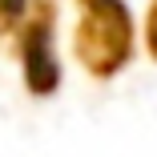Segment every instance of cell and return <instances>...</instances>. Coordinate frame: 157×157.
Masks as SVG:
<instances>
[{"mask_svg": "<svg viewBox=\"0 0 157 157\" xmlns=\"http://www.w3.org/2000/svg\"><path fill=\"white\" fill-rule=\"evenodd\" d=\"M81 4V33H77V52L81 60L97 73L109 77L129 60V8L121 0H77Z\"/></svg>", "mask_w": 157, "mask_h": 157, "instance_id": "cell-1", "label": "cell"}, {"mask_svg": "<svg viewBox=\"0 0 157 157\" xmlns=\"http://www.w3.org/2000/svg\"><path fill=\"white\" fill-rule=\"evenodd\" d=\"M48 16L52 8L40 4L36 20L24 28V40H20V56H24V77H28V89L44 97V93L56 89L60 81V69H56V56H52V28H48Z\"/></svg>", "mask_w": 157, "mask_h": 157, "instance_id": "cell-2", "label": "cell"}, {"mask_svg": "<svg viewBox=\"0 0 157 157\" xmlns=\"http://www.w3.org/2000/svg\"><path fill=\"white\" fill-rule=\"evenodd\" d=\"M24 4L28 0H0V20H20V12H24Z\"/></svg>", "mask_w": 157, "mask_h": 157, "instance_id": "cell-3", "label": "cell"}, {"mask_svg": "<svg viewBox=\"0 0 157 157\" xmlns=\"http://www.w3.org/2000/svg\"><path fill=\"white\" fill-rule=\"evenodd\" d=\"M145 44H149V52L157 56V4L149 8V20H145Z\"/></svg>", "mask_w": 157, "mask_h": 157, "instance_id": "cell-4", "label": "cell"}]
</instances>
